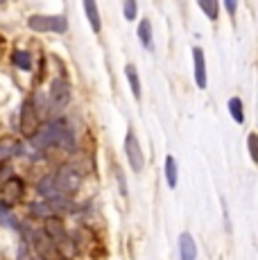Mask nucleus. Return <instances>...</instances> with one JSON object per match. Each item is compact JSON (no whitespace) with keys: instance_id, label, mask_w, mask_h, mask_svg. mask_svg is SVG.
<instances>
[{"instance_id":"obj_1","label":"nucleus","mask_w":258,"mask_h":260,"mask_svg":"<svg viewBox=\"0 0 258 260\" xmlns=\"http://www.w3.org/2000/svg\"><path fill=\"white\" fill-rule=\"evenodd\" d=\"M29 141H32L34 149H48L50 145H59L66 152L75 149V134H73V129L63 120H52L46 127H39V132Z\"/></svg>"},{"instance_id":"obj_2","label":"nucleus","mask_w":258,"mask_h":260,"mask_svg":"<svg viewBox=\"0 0 258 260\" xmlns=\"http://www.w3.org/2000/svg\"><path fill=\"white\" fill-rule=\"evenodd\" d=\"M43 233H46V236L52 240L54 247L61 249L63 258H71L73 256V251H75V244H73V240L68 238L66 226H63V222L59 219V215H48V217L43 219Z\"/></svg>"},{"instance_id":"obj_3","label":"nucleus","mask_w":258,"mask_h":260,"mask_svg":"<svg viewBox=\"0 0 258 260\" xmlns=\"http://www.w3.org/2000/svg\"><path fill=\"white\" fill-rule=\"evenodd\" d=\"M52 181V188L57 194H66V197H71V194H75L79 186H82V177H79V172L75 168L71 166H63L59 168L57 172L50 177Z\"/></svg>"},{"instance_id":"obj_4","label":"nucleus","mask_w":258,"mask_h":260,"mask_svg":"<svg viewBox=\"0 0 258 260\" xmlns=\"http://www.w3.org/2000/svg\"><path fill=\"white\" fill-rule=\"evenodd\" d=\"M27 27L32 32H50V34H66L68 21L66 16H48V14H32L27 18Z\"/></svg>"},{"instance_id":"obj_5","label":"nucleus","mask_w":258,"mask_h":260,"mask_svg":"<svg viewBox=\"0 0 258 260\" xmlns=\"http://www.w3.org/2000/svg\"><path fill=\"white\" fill-rule=\"evenodd\" d=\"M48 111L52 113V116H57V113H61L63 109L71 104V84L66 82L63 77H57L52 82L50 86V95H48Z\"/></svg>"},{"instance_id":"obj_6","label":"nucleus","mask_w":258,"mask_h":260,"mask_svg":"<svg viewBox=\"0 0 258 260\" xmlns=\"http://www.w3.org/2000/svg\"><path fill=\"white\" fill-rule=\"evenodd\" d=\"M21 134L25 138H32L34 134L39 132V127H41V116H39L37 107H34V100H25V102L21 104Z\"/></svg>"},{"instance_id":"obj_7","label":"nucleus","mask_w":258,"mask_h":260,"mask_svg":"<svg viewBox=\"0 0 258 260\" xmlns=\"http://www.w3.org/2000/svg\"><path fill=\"white\" fill-rule=\"evenodd\" d=\"M125 154H127V161H129V166H132L134 172H143V168H145V156H143L141 143H138L134 129H129L127 136H125Z\"/></svg>"},{"instance_id":"obj_8","label":"nucleus","mask_w":258,"mask_h":260,"mask_svg":"<svg viewBox=\"0 0 258 260\" xmlns=\"http://www.w3.org/2000/svg\"><path fill=\"white\" fill-rule=\"evenodd\" d=\"M23 194H25V183L21 177H9L3 186V204L7 208L16 206L18 202H23Z\"/></svg>"},{"instance_id":"obj_9","label":"nucleus","mask_w":258,"mask_h":260,"mask_svg":"<svg viewBox=\"0 0 258 260\" xmlns=\"http://www.w3.org/2000/svg\"><path fill=\"white\" fill-rule=\"evenodd\" d=\"M192 63H195V84L197 88L204 91L208 86V77H206V57L202 48H192Z\"/></svg>"},{"instance_id":"obj_10","label":"nucleus","mask_w":258,"mask_h":260,"mask_svg":"<svg viewBox=\"0 0 258 260\" xmlns=\"http://www.w3.org/2000/svg\"><path fill=\"white\" fill-rule=\"evenodd\" d=\"M23 154V145L14 138H0V163L9 161L14 156H21Z\"/></svg>"},{"instance_id":"obj_11","label":"nucleus","mask_w":258,"mask_h":260,"mask_svg":"<svg viewBox=\"0 0 258 260\" xmlns=\"http://www.w3.org/2000/svg\"><path fill=\"white\" fill-rule=\"evenodd\" d=\"M179 260H197V247L190 233L179 236Z\"/></svg>"},{"instance_id":"obj_12","label":"nucleus","mask_w":258,"mask_h":260,"mask_svg":"<svg viewBox=\"0 0 258 260\" xmlns=\"http://www.w3.org/2000/svg\"><path fill=\"white\" fill-rule=\"evenodd\" d=\"M82 5H84V14H86V18H88V23H91L93 32L98 34L102 29V18H100L98 3H95V0H82Z\"/></svg>"},{"instance_id":"obj_13","label":"nucleus","mask_w":258,"mask_h":260,"mask_svg":"<svg viewBox=\"0 0 258 260\" xmlns=\"http://www.w3.org/2000/svg\"><path fill=\"white\" fill-rule=\"evenodd\" d=\"M125 77H127V82H129V86H132V93H134V98L136 100H141V77H138V71H136V66L134 63H127L125 66Z\"/></svg>"},{"instance_id":"obj_14","label":"nucleus","mask_w":258,"mask_h":260,"mask_svg":"<svg viewBox=\"0 0 258 260\" xmlns=\"http://www.w3.org/2000/svg\"><path fill=\"white\" fill-rule=\"evenodd\" d=\"M138 39H141L143 48L145 50H154V41H152V23L150 18H143L138 23Z\"/></svg>"},{"instance_id":"obj_15","label":"nucleus","mask_w":258,"mask_h":260,"mask_svg":"<svg viewBox=\"0 0 258 260\" xmlns=\"http://www.w3.org/2000/svg\"><path fill=\"white\" fill-rule=\"evenodd\" d=\"M177 179H179V168H177L175 156L168 154L166 156V183H168V188H177Z\"/></svg>"},{"instance_id":"obj_16","label":"nucleus","mask_w":258,"mask_h":260,"mask_svg":"<svg viewBox=\"0 0 258 260\" xmlns=\"http://www.w3.org/2000/svg\"><path fill=\"white\" fill-rule=\"evenodd\" d=\"M12 63L18 68V71H32V54L27 50H16L12 54Z\"/></svg>"},{"instance_id":"obj_17","label":"nucleus","mask_w":258,"mask_h":260,"mask_svg":"<svg viewBox=\"0 0 258 260\" xmlns=\"http://www.w3.org/2000/svg\"><path fill=\"white\" fill-rule=\"evenodd\" d=\"M197 5L206 14L208 21H217V16H220V0H197Z\"/></svg>"},{"instance_id":"obj_18","label":"nucleus","mask_w":258,"mask_h":260,"mask_svg":"<svg viewBox=\"0 0 258 260\" xmlns=\"http://www.w3.org/2000/svg\"><path fill=\"white\" fill-rule=\"evenodd\" d=\"M229 113H231V118L236 120L238 124L245 122V109H242V100L240 98H231L229 100Z\"/></svg>"},{"instance_id":"obj_19","label":"nucleus","mask_w":258,"mask_h":260,"mask_svg":"<svg viewBox=\"0 0 258 260\" xmlns=\"http://www.w3.org/2000/svg\"><path fill=\"white\" fill-rule=\"evenodd\" d=\"M0 222H3V224H7V226H9V229H14V231H16V229H18V222H16V219H14V215L9 213V208L5 206L3 202H0Z\"/></svg>"},{"instance_id":"obj_20","label":"nucleus","mask_w":258,"mask_h":260,"mask_svg":"<svg viewBox=\"0 0 258 260\" xmlns=\"http://www.w3.org/2000/svg\"><path fill=\"white\" fill-rule=\"evenodd\" d=\"M122 14H125L127 21H134L138 16V3L136 0H125L122 3Z\"/></svg>"},{"instance_id":"obj_21","label":"nucleus","mask_w":258,"mask_h":260,"mask_svg":"<svg viewBox=\"0 0 258 260\" xmlns=\"http://www.w3.org/2000/svg\"><path fill=\"white\" fill-rule=\"evenodd\" d=\"M16 260H32V251H29V244L27 242H23L21 247H18Z\"/></svg>"},{"instance_id":"obj_22","label":"nucleus","mask_w":258,"mask_h":260,"mask_svg":"<svg viewBox=\"0 0 258 260\" xmlns=\"http://www.w3.org/2000/svg\"><path fill=\"white\" fill-rule=\"evenodd\" d=\"M247 141H249V156H251V161H258V152H256V141H258V136L256 134H249V138H247Z\"/></svg>"},{"instance_id":"obj_23","label":"nucleus","mask_w":258,"mask_h":260,"mask_svg":"<svg viewBox=\"0 0 258 260\" xmlns=\"http://www.w3.org/2000/svg\"><path fill=\"white\" fill-rule=\"evenodd\" d=\"M116 177H118V183H120V192L122 197H127V183H125V174H122L120 168H116Z\"/></svg>"},{"instance_id":"obj_24","label":"nucleus","mask_w":258,"mask_h":260,"mask_svg":"<svg viewBox=\"0 0 258 260\" xmlns=\"http://www.w3.org/2000/svg\"><path fill=\"white\" fill-rule=\"evenodd\" d=\"M224 5H227V12H229V14H236V9H238V0H224Z\"/></svg>"},{"instance_id":"obj_25","label":"nucleus","mask_w":258,"mask_h":260,"mask_svg":"<svg viewBox=\"0 0 258 260\" xmlns=\"http://www.w3.org/2000/svg\"><path fill=\"white\" fill-rule=\"evenodd\" d=\"M57 260H71V258H57Z\"/></svg>"},{"instance_id":"obj_26","label":"nucleus","mask_w":258,"mask_h":260,"mask_svg":"<svg viewBox=\"0 0 258 260\" xmlns=\"http://www.w3.org/2000/svg\"><path fill=\"white\" fill-rule=\"evenodd\" d=\"M3 3H7V0H0V5H3Z\"/></svg>"}]
</instances>
